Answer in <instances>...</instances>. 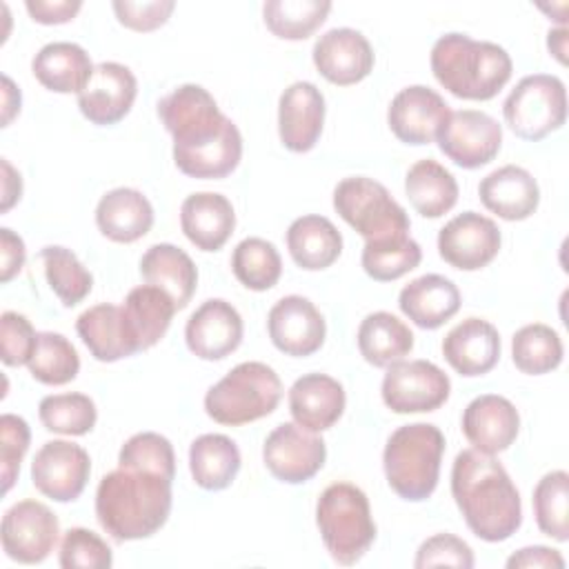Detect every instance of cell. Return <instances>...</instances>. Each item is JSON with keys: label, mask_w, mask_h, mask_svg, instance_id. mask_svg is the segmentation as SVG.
I'll return each mask as SVG.
<instances>
[{"label": "cell", "mask_w": 569, "mask_h": 569, "mask_svg": "<svg viewBox=\"0 0 569 569\" xmlns=\"http://www.w3.org/2000/svg\"><path fill=\"white\" fill-rule=\"evenodd\" d=\"M158 116L173 138V162L184 176L220 180L240 164V129L204 87L180 84L158 102Z\"/></svg>", "instance_id": "cell-1"}, {"label": "cell", "mask_w": 569, "mask_h": 569, "mask_svg": "<svg viewBox=\"0 0 569 569\" xmlns=\"http://www.w3.org/2000/svg\"><path fill=\"white\" fill-rule=\"evenodd\" d=\"M451 496L471 533L485 542H502L522 525L520 493L493 456L460 451L451 467Z\"/></svg>", "instance_id": "cell-2"}, {"label": "cell", "mask_w": 569, "mask_h": 569, "mask_svg": "<svg viewBox=\"0 0 569 569\" xmlns=\"http://www.w3.org/2000/svg\"><path fill=\"white\" fill-rule=\"evenodd\" d=\"M169 478L147 471L118 467L102 476L96 489V518L116 540H142L160 531L171 513Z\"/></svg>", "instance_id": "cell-3"}, {"label": "cell", "mask_w": 569, "mask_h": 569, "mask_svg": "<svg viewBox=\"0 0 569 569\" xmlns=\"http://www.w3.org/2000/svg\"><path fill=\"white\" fill-rule=\"evenodd\" d=\"M429 64L438 84L462 100H491L513 71L505 47L456 31L433 42Z\"/></svg>", "instance_id": "cell-4"}, {"label": "cell", "mask_w": 569, "mask_h": 569, "mask_svg": "<svg viewBox=\"0 0 569 569\" xmlns=\"http://www.w3.org/2000/svg\"><path fill=\"white\" fill-rule=\"evenodd\" d=\"M445 436L436 425L411 422L398 427L382 451V467L393 493L402 500H427L440 478Z\"/></svg>", "instance_id": "cell-5"}, {"label": "cell", "mask_w": 569, "mask_h": 569, "mask_svg": "<svg viewBox=\"0 0 569 569\" xmlns=\"http://www.w3.org/2000/svg\"><path fill=\"white\" fill-rule=\"evenodd\" d=\"M316 525L338 565H356L376 540L367 493L351 482L329 485L316 502Z\"/></svg>", "instance_id": "cell-6"}, {"label": "cell", "mask_w": 569, "mask_h": 569, "mask_svg": "<svg viewBox=\"0 0 569 569\" xmlns=\"http://www.w3.org/2000/svg\"><path fill=\"white\" fill-rule=\"evenodd\" d=\"M282 398L278 373L258 360L236 365L204 396L207 416L227 427H240L276 411Z\"/></svg>", "instance_id": "cell-7"}, {"label": "cell", "mask_w": 569, "mask_h": 569, "mask_svg": "<svg viewBox=\"0 0 569 569\" xmlns=\"http://www.w3.org/2000/svg\"><path fill=\"white\" fill-rule=\"evenodd\" d=\"M507 127L522 140L538 142L567 120L565 82L551 73L525 76L502 104Z\"/></svg>", "instance_id": "cell-8"}, {"label": "cell", "mask_w": 569, "mask_h": 569, "mask_svg": "<svg viewBox=\"0 0 569 569\" xmlns=\"http://www.w3.org/2000/svg\"><path fill=\"white\" fill-rule=\"evenodd\" d=\"M333 209L365 240L409 233L407 211L391 198L385 184L367 176H351L336 184Z\"/></svg>", "instance_id": "cell-9"}, {"label": "cell", "mask_w": 569, "mask_h": 569, "mask_svg": "<svg viewBox=\"0 0 569 569\" xmlns=\"http://www.w3.org/2000/svg\"><path fill=\"white\" fill-rule=\"evenodd\" d=\"M380 393L393 413H425L449 400L451 380L429 360H398L387 367Z\"/></svg>", "instance_id": "cell-10"}, {"label": "cell", "mask_w": 569, "mask_h": 569, "mask_svg": "<svg viewBox=\"0 0 569 569\" xmlns=\"http://www.w3.org/2000/svg\"><path fill=\"white\" fill-rule=\"evenodd\" d=\"M60 536L56 513L38 500H20L2 516L0 540L7 558L20 565H38L49 558Z\"/></svg>", "instance_id": "cell-11"}, {"label": "cell", "mask_w": 569, "mask_h": 569, "mask_svg": "<svg viewBox=\"0 0 569 569\" xmlns=\"http://www.w3.org/2000/svg\"><path fill=\"white\" fill-rule=\"evenodd\" d=\"M436 142L453 164L462 169H478L498 156L502 127L485 111L460 109L449 113L436 136Z\"/></svg>", "instance_id": "cell-12"}, {"label": "cell", "mask_w": 569, "mask_h": 569, "mask_svg": "<svg viewBox=\"0 0 569 569\" xmlns=\"http://www.w3.org/2000/svg\"><path fill=\"white\" fill-rule=\"evenodd\" d=\"M327 460V445L313 431L296 422L278 425L262 445V462L269 473L287 485L311 480Z\"/></svg>", "instance_id": "cell-13"}, {"label": "cell", "mask_w": 569, "mask_h": 569, "mask_svg": "<svg viewBox=\"0 0 569 569\" xmlns=\"http://www.w3.org/2000/svg\"><path fill=\"white\" fill-rule=\"evenodd\" d=\"M500 244L502 236L498 224L478 211L458 213L438 233L440 258L460 271L487 267L498 256Z\"/></svg>", "instance_id": "cell-14"}, {"label": "cell", "mask_w": 569, "mask_h": 569, "mask_svg": "<svg viewBox=\"0 0 569 569\" xmlns=\"http://www.w3.org/2000/svg\"><path fill=\"white\" fill-rule=\"evenodd\" d=\"M89 473V453L80 445L69 440L44 442L31 462L33 487L56 502H73L76 498H80L87 487Z\"/></svg>", "instance_id": "cell-15"}, {"label": "cell", "mask_w": 569, "mask_h": 569, "mask_svg": "<svg viewBox=\"0 0 569 569\" xmlns=\"http://www.w3.org/2000/svg\"><path fill=\"white\" fill-rule=\"evenodd\" d=\"M267 331L278 351L305 358L325 345L327 322L309 298L284 296L269 309Z\"/></svg>", "instance_id": "cell-16"}, {"label": "cell", "mask_w": 569, "mask_h": 569, "mask_svg": "<svg viewBox=\"0 0 569 569\" xmlns=\"http://www.w3.org/2000/svg\"><path fill=\"white\" fill-rule=\"evenodd\" d=\"M449 113L451 109L438 91L425 84H411L393 96L387 109V122L400 142L420 147L436 140Z\"/></svg>", "instance_id": "cell-17"}, {"label": "cell", "mask_w": 569, "mask_h": 569, "mask_svg": "<svg viewBox=\"0 0 569 569\" xmlns=\"http://www.w3.org/2000/svg\"><path fill=\"white\" fill-rule=\"evenodd\" d=\"M244 325L238 309L222 300H204L184 325V342L200 360H222L242 342Z\"/></svg>", "instance_id": "cell-18"}, {"label": "cell", "mask_w": 569, "mask_h": 569, "mask_svg": "<svg viewBox=\"0 0 569 569\" xmlns=\"http://www.w3.org/2000/svg\"><path fill=\"white\" fill-rule=\"evenodd\" d=\"M311 58L318 73L338 87H349L365 80L376 62L369 40L351 27L325 31L316 40Z\"/></svg>", "instance_id": "cell-19"}, {"label": "cell", "mask_w": 569, "mask_h": 569, "mask_svg": "<svg viewBox=\"0 0 569 569\" xmlns=\"http://www.w3.org/2000/svg\"><path fill=\"white\" fill-rule=\"evenodd\" d=\"M136 96L138 80L129 67L120 62H100L87 87L78 93V107L89 122L109 127L131 111Z\"/></svg>", "instance_id": "cell-20"}, {"label": "cell", "mask_w": 569, "mask_h": 569, "mask_svg": "<svg viewBox=\"0 0 569 569\" xmlns=\"http://www.w3.org/2000/svg\"><path fill=\"white\" fill-rule=\"evenodd\" d=\"M325 96L307 80L289 84L278 100V136L284 149L307 153L316 147L325 124Z\"/></svg>", "instance_id": "cell-21"}, {"label": "cell", "mask_w": 569, "mask_h": 569, "mask_svg": "<svg viewBox=\"0 0 569 569\" xmlns=\"http://www.w3.org/2000/svg\"><path fill=\"white\" fill-rule=\"evenodd\" d=\"M520 431V413L498 393L473 398L462 413V433L476 451L496 456L507 451Z\"/></svg>", "instance_id": "cell-22"}, {"label": "cell", "mask_w": 569, "mask_h": 569, "mask_svg": "<svg viewBox=\"0 0 569 569\" xmlns=\"http://www.w3.org/2000/svg\"><path fill=\"white\" fill-rule=\"evenodd\" d=\"M442 356L460 376H485L500 360V333L489 320L465 318L445 336Z\"/></svg>", "instance_id": "cell-23"}, {"label": "cell", "mask_w": 569, "mask_h": 569, "mask_svg": "<svg viewBox=\"0 0 569 569\" xmlns=\"http://www.w3.org/2000/svg\"><path fill=\"white\" fill-rule=\"evenodd\" d=\"M345 405L342 385L327 373H305L289 389L293 422L313 433L331 429L342 418Z\"/></svg>", "instance_id": "cell-24"}, {"label": "cell", "mask_w": 569, "mask_h": 569, "mask_svg": "<svg viewBox=\"0 0 569 569\" xmlns=\"http://www.w3.org/2000/svg\"><path fill=\"white\" fill-rule=\"evenodd\" d=\"M480 202L487 211L502 220H527L540 202V187L536 178L518 164H505L487 173L478 184Z\"/></svg>", "instance_id": "cell-25"}, {"label": "cell", "mask_w": 569, "mask_h": 569, "mask_svg": "<svg viewBox=\"0 0 569 569\" xmlns=\"http://www.w3.org/2000/svg\"><path fill=\"white\" fill-rule=\"evenodd\" d=\"M180 229L200 251H218L236 229V211L227 196L198 191L182 200Z\"/></svg>", "instance_id": "cell-26"}, {"label": "cell", "mask_w": 569, "mask_h": 569, "mask_svg": "<svg viewBox=\"0 0 569 569\" xmlns=\"http://www.w3.org/2000/svg\"><path fill=\"white\" fill-rule=\"evenodd\" d=\"M76 331L98 362H116L140 351L122 307L111 302H100L82 311L76 320Z\"/></svg>", "instance_id": "cell-27"}, {"label": "cell", "mask_w": 569, "mask_h": 569, "mask_svg": "<svg viewBox=\"0 0 569 569\" xmlns=\"http://www.w3.org/2000/svg\"><path fill=\"white\" fill-rule=\"evenodd\" d=\"M96 224L104 238L129 244L147 236L153 227V207L142 191L116 187L98 200Z\"/></svg>", "instance_id": "cell-28"}, {"label": "cell", "mask_w": 569, "mask_h": 569, "mask_svg": "<svg viewBox=\"0 0 569 569\" xmlns=\"http://www.w3.org/2000/svg\"><path fill=\"white\" fill-rule=\"evenodd\" d=\"M398 307L416 327L438 329L458 313L460 291L449 278L425 273L402 287Z\"/></svg>", "instance_id": "cell-29"}, {"label": "cell", "mask_w": 569, "mask_h": 569, "mask_svg": "<svg viewBox=\"0 0 569 569\" xmlns=\"http://www.w3.org/2000/svg\"><path fill=\"white\" fill-rule=\"evenodd\" d=\"M140 273L147 284L162 289L178 311L184 309L196 293L198 269L189 253L176 244H151L140 258Z\"/></svg>", "instance_id": "cell-30"}, {"label": "cell", "mask_w": 569, "mask_h": 569, "mask_svg": "<svg viewBox=\"0 0 569 569\" xmlns=\"http://www.w3.org/2000/svg\"><path fill=\"white\" fill-rule=\"evenodd\" d=\"M89 53L76 42H49L31 60L36 80L53 93H80L93 76Z\"/></svg>", "instance_id": "cell-31"}, {"label": "cell", "mask_w": 569, "mask_h": 569, "mask_svg": "<svg viewBox=\"0 0 569 569\" xmlns=\"http://www.w3.org/2000/svg\"><path fill=\"white\" fill-rule=\"evenodd\" d=\"M287 249L300 269L320 271L340 258L342 236L325 216H300L287 229Z\"/></svg>", "instance_id": "cell-32"}, {"label": "cell", "mask_w": 569, "mask_h": 569, "mask_svg": "<svg viewBox=\"0 0 569 569\" xmlns=\"http://www.w3.org/2000/svg\"><path fill=\"white\" fill-rule=\"evenodd\" d=\"M240 449L224 433H202L189 447V471L204 491L227 489L240 471Z\"/></svg>", "instance_id": "cell-33"}, {"label": "cell", "mask_w": 569, "mask_h": 569, "mask_svg": "<svg viewBox=\"0 0 569 569\" xmlns=\"http://www.w3.org/2000/svg\"><path fill=\"white\" fill-rule=\"evenodd\" d=\"M120 307L140 351H147L162 340L178 311L173 300L153 284L133 287Z\"/></svg>", "instance_id": "cell-34"}, {"label": "cell", "mask_w": 569, "mask_h": 569, "mask_svg": "<svg viewBox=\"0 0 569 569\" xmlns=\"http://www.w3.org/2000/svg\"><path fill=\"white\" fill-rule=\"evenodd\" d=\"M405 193L422 218H440L458 202V182L440 162L425 158L409 167Z\"/></svg>", "instance_id": "cell-35"}, {"label": "cell", "mask_w": 569, "mask_h": 569, "mask_svg": "<svg viewBox=\"0 0 569 569\" xmlns=\"http://www.w3.org/2000/svg\"><path fill=\"white\" fill-rule=\"evenodd\" d=\"M411 349V329L389 311H373L358 327V351L373 367H389Z\"/></svg>", "instance_id": "cell-36"}, {"label": "cell", "mask_w": 569, "mask_h": 569, "mask_svg": "<svg viewBox=\"0 0 569 569\" xmlns=\"http://www.w3.org/2000/svg\"><path fill=\"white\" fill-rule=\"evenodd\" d=\"M422 260L420 244L409 233H393L376 240H365L362 269L378 282H391L416 269Z\"/></svg>", "instance_id": "cell-37"}, {"label": "cell", "mask_w": 569, "mask_h": 569, "mask_svg": "<svg viewBox=\"0 0 569 569\" xmlns=\"http://www.w3.org/2000/svg\"><path fill=\"white\" fill-rule=\"evenodd\" d=\"M331 2L327 0H267L262 18L267 29L282 40L309 38L329 16Z\"/></svg>", "instance_id": "cell-38"}, {"label": "cell", "mask_w": 569, "mask_h": 569, "mask_svg": "<svg viewBox=\"0 0 569 569\" xmlns=\"http://www.w3.org/2000/svg\"><path fill=\"white\" fill-rule=\"evenodd\" d=\"M562 340L549 325L533 322L520 327L511 338V358L516 369L527 376H542L562 362Z\"/></svg>", "instance_id": "cell-39"}, {"label": "cell", "mask_w": 569, "mask_h": 569, "mask_svg": "<svg viewBox=\"0 0 569 569\" xmlns=\"http://www.w3.org/2000/svg\"><path fill=\"white\" fill-rule=\"evenodd\" d=\"M231 271L242 287L267 291L280 280L282 258L273 242L251 236L236 244L231 253Z\"/></svg>", "instance_id": "cell-40"}, {"label": "cell", "mask_w": 569, "mask_h": 569, "mask_svg": "<svg viewBox=\"0 0 569 569\" xmlns=\"http://www.w3.org/2000/svg\"><path fill=\"white\" fill-rule=\"evenodd\" d=\"M40 260L44 264V278L51 291L64 307H76L89 296L93 276L71 249L60 244L44 247L40 251Z\"/></svg>", "instance_id": "cell-41"}, {"label": "cell", "mask_w": 569, "mask_h": 569, "mask_svg": "<svg viewBox=\"0 0 569 569\" xmlns=\"http://www.w3.org/2000/svg\"><path fill=\"white\" fill-rule=\"evenodd\" d=\"M569 473L562 469L545 473L533 489V516L538 529L558 540H569Z\"/></svg>", "instance_id": "cell-42"}, {"label": "cell", "mask_w": 569, "mask_h": 569, "mask_svg": "<svg viewBox=\"0 0 569 569\" xmlns=\"http://www.w3.org/2000/svg\"><path fill=\"white\" fill-rule=\"evenodd\" d=\"M29 373L49 387L71 382L80 371V358L76 347L56 331H40L31 360L27 362Z\"/></svg>", "instance_id": "cell-43"}, {"label": "cell", "mask_w": 569, "mask_h": 569, "mask_svg": "<svg viewBox=\"0 0 569 569\" xmlns=\"http://www.w3.org/2000/svg\"><path fill=\"white\" fill-rule=\"evenodd\" d=\"M40 422L47 431L62 436H84L96 427V402L84 393H53L38 405Z\"/></svg>", "instance_id": "cell-44"}, {"label": "cell", "mask_w": 569, "mask_h": 569, "mask_svg": "<svg viewBox=\"0 0 569 569\" xmlns=\"http://www.w3.org/2000/svg\"><path fill=\"white\" fill-rule=\"evenodd\" d=\"M118 467L156 471L169 480L176 476V453L171 442L156 431L133 433L118 453Z\"/></svg>", "instance_id": "cell-45"}, {"label": "cell", "mask_w": 569, "mask_h": 569, "mask_svg": "<svg viewBox=\"0 0 569 569\" xmlns=\"http://www.w3.org/2000/svg\"><path fill=\"white\" fill-rule=\"evenodd\" d=\"M58 562L62 569H109L113 553L96 531L71 527L62 536Z\"/></svg>", "instance_id": "cell-46"}, {"label": "cell", "mask_w": 569, "mask_h": 569, "mask_svg": "<svg viewBox=\"0 0 569 569\" xmlns=\"http://www.w3.org/2000/svg\"><path fill=\"white\" fill-rule=\"evenodd\" d=\"M31 431L24 418L16 413H2L0 418V473H2V491L7 493L18 473L20 462L29 449Z\"/></svg>", "instance_id": "cell-47"}, {"label": "cell", "mask_w": 569, "mask_h": 569, "mask_svg": "<svg viewBox=\"0 0 569 569\" xmlns=\"http://www.w3.org/2000/svg\"><path fill=\"white\" fill-rule=\"evenodd\" d=\"M38 333L27 316L2 311L0 316V356L7 367L27 365L33 356Z\"/></svg>", "instance_id": "cell-48"}, {"label": "cell", "mask_w": 569, "mask_h": 569, "mask_svg": "<svg viewBox=\"0 0 569 569\" xmlns=\"http://www.w3.org/2000/svg\"><path fill=\"white\" fill-rule=\"evenodd\" d=\"M476 565L471 547L453 536V533H436L427 538L418 551L413 567L416 569H429V567H462L471 569Z\"/></svg>", "instance_id": "cell-49"}, {"label": "cell", "mask_w": 569, "mask_h": 569, "mask_svg": "<svg viewBox=\"0 0 569 569\" xmlns=\"http://www.w3.org/2000/svg\"><path fill=\"white\" fill-rule=\"evenodd\" d=\"M113 13L120 24H124L131 31H153L162 27L169 16L176 9L173 0H151V2H129V0H116Z\"/></svg>", "instance_id": "cell-50"}, {"label": "cell", "mask_w": 569, "mask_h": 569, "mask_svg": "<svg viewBox=\"0 0 569 569\" xmlns=\"http://www.w3.org/2000/svg\"><path fill=\"white\" fill-rule=\"evenodd\" d=\"M33 22L40 24H64L76 18L82 9L80 0H27L24 2Z\"/></svg>", "instance_id": "cell-51"}, {"label": "cell", "mask_w": 569, "mask_h": 569, "mask_svg": "<svg viewBox=\"0 0 569 569\" xmlns=\"http://www.w3.org/2000/svg\"><path fill=\"white\" fill-rule=\"evenodd\" d=\"M27 249L18 233H13L9 227L0 229V280L9 282L13 276H18L24 267Z\"/></svg>", "instance_id": "cell-52"}, {"label": "cell", "mask_w": 569, "mask_h": 569, "mask_svg": "<svg viewBox=\"0 0 569 569\" xmlns=\"http://www.w3.org/2000/svg\"><path fill=\"white\" fill-rule=\"evenodd\" d=\"M509 569H562L565 558L560 556L558 549L545 547V545H533V547H522L516 553L507 558Z\"/></svg>", "instance_id": "cell-53"}, {"label": "cell", "mask_w": 569, "mask_h": 569, "mask_svg": "<svg viewBox=\"0 0 569 569\" xmlns=\"http://www.w3.org/2000/svg\"><path fill=\"white\" fill-rule=\"evenodd\" d=\"M2 167V202H0V211L7 213L22 196V178L20 173L11 167V162L7 158L0 160Z\"/></svg>", "instance_id": "cell-54"}, {"label": "cell", "mask_w": 569, "mask_h": 569, "mask_svg": "<svg viewBox=\"0 0 569 569\" xmlns=\"http://www.w3.org/2000/svg\"><path fill=\"white\" fill-rule=\"evenodd\" d=\"M20 89L13 84L9 76H2V127H9L11 120L20 113Z\"/></svg>", "instance_id": "cell-55"}, {"label": "cell", "mask_w": 569, "mask_h": 569, "mask_svg": "<svg viewBox=\"0 0 569 569\" xmlns=\"http://www.w3.org/2000/svg\"><path fill=\"white\" fill-rule=\"evenodd\" d=\"M547 47L549 51L558 58L560 64H565V53H567V29H551L547 36Z\"/></svg>", "instance_id": "cell-56"}]
</instances>
